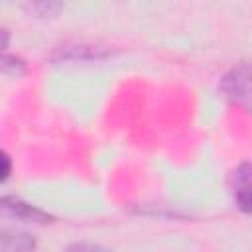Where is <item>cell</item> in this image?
I'll return each instance as SVG.
<instances>
[{
	"label": "cell",
	"instance_id": "obj_8",
	"mask_svg": "<svg viewBox=\"0 0 252 252\" xmlns=\"http://www.w3.org/2000/svg\"><path fill=\"white\" fill-rule=\"evenodd\" d=\"M57 8H59V4H45V2L43 4H32L30 6V10H41V12H47V14L51 10H57Z\"/></svg>",
	"mask_w": 252,
	"mask_h": 252
},
{
	"label": "cell",
	"instance_id": "obj_2",
	"mask_svg": "<svg viewBox=\"0 0 252 252\" xmlns=\"http://www.w3.org/2000/svg\"><path fill=\"white\" fill-rule=\"evenodd\" d=\"M2 211L14 219H20V220H28V222H51V215L41 211L39 207L35 205H30L26 201H22L20 197H12V195H6L2 199Z\"/></svg>",
	"mask_w": 252,
	"mask_h": 252
},
{
	"label": "cell",
	"instance_id": "obj_4",
	"mask_svg": "<svg viewBox=\"0 0 252 252\" xmlns=\"http://www.w3.org/2000/svg\"><path fill=\"white\" fill-rule=\"evenodd\" d=\"M35 238L28 232L18 230H2V252H33Z\"/></svg>",
	"mask_w": 252,
	"mask_h": 252
},
{
	"label": "cell",
	"instance_id": "obj_9",
	"mask_svg": "<svg viewBox=\"0 0 252 252\" xmlns=\"http://www.w3.org/2000/svg\"><path fill=\"white\" fill-rule=\"evenodd\" d=\"M8 177H10V158L2 154V181H6Z\"/></svg>",
	"mask_w": 252,
	"mask_h": 252
},
{
	"label": "cell",
	"instance_id": "obj_7",
	"mask_svg": "<svg viewBox=\"0 0 252 252\" xmlns=\"http://www.w3.org/2000/svg\"><path fill=\"white\" fill-rule=\"evenodd\" d=\"M65 252H112V250H108V248H104V246H100V244H91V242H75V244H71Z\"/></svg>",
	"mask_w": 252,
	"mask_h": 252
},
{
	"label": "cell",
	"instance_id": "obj_5",
	"mask_svg": "<svg viewBox=\"0 0 252 252\" xmlns=\"http://www.w3.org/2000/svg\"><path fill=\"white\" fill-rule=\"evenodd\" d=\"M61 57L63 59H98V57H104L106 51L96 47V45H75V47H61Z\"/></svg>",
	"mask_w": 252,
	"mask_h": 252
},
{
	"label": "cell",
	"instance_id": "obj_3",
	"mask_svg": "<svg viewBox=\"0 0 252 252\" xmlns=\"http://www.w3.org/2000/svg\"><path fill=\"white\" fill-rule=\"evenodd\" d=\"M234 197H236L238 209L252 215V165L248 163H244L236 173Z\"/></svg>",
	"mask_w": 252,
	"mask_h": 252
},
{
	"label": "cell",
	"instance_id": "obj_6",
	"mask_svg": "<svg viewBox=\"0 0 252 252\" xmlns=\"http://www.w3.org/2000/svg\"><path fill=\"white\" fill-rule=\"evenodd\" d=\"M24 71V61L20 57H12V55H4L2 59V73L4 75H20Z\"/></svg>",
	"mask_w": 252,
	"mask_h": 252
},
{
	"label": "cell",
	"instance_id": "obj_1",
	"mask_svg": "<svg viewBox=\"0 0 252 252\" xmlns=\"http://www.w3.org/2000/svg\"><path fill=\"white\" fill-rule=\"evenodd\" d=\"M220 91L238 102L252 106V65H238L220 81Z\"/></svg>",
	"mask_w": 252,
	"mask_h": 252
}]
</instances>
